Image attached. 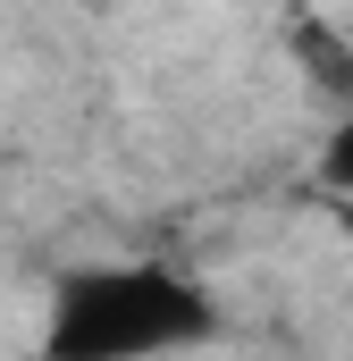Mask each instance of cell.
<instances>
[{"instance_id":"1","label":"cell","mask_w":353,"mask_h":361,"mask_svg":"<svg viewBox=\"0 0 353 361\" xmlns=\"http://www.w3.org/2000/svg\"><path fill=\"white\" fill-rule=\"evenodd\" d=\"M219 328L210 294L169 261H109V269H76L51 294L42 319V353L59 361H135V353H176L202 345Z\"/></svg>"},{"instance_id":"2","label":"cell","mask_w":353,"mask_h":361,"mask_svg":"<svg viewBox=\"0 0 353 361\" xmlns=\"http://www.w3.org/2000/svg\"><path fill=\"white\" fill-rule=\"evenodd\" d=\"M286 59H294L303 92H311L328 118L353 101V34L337 25V17H320V8H294V17H286Z\"/></svg>"},{"instance_id":"3","label":"cell","mask_w":353,"mask_h":361,"mask_svg":"<svg viewBox=\"0 0 353 361\" xmlns=\"http://www.w3.org/2000/svg\"><path fill=\"white\" fill-rule=\"evenodd\" d=\"M320 185L337 202H353V101L328 118V135H320Z\"/></svg>"},{"instance_id":"4","label":"cell","mask_w":353,"mask_h":361,"mask_svg":"<svg viewBox=\"0 0 353 361\" xmlns=\"http://www.w3.org/2000/svg\"><path fill=\"white\" fill-rule=\"evenodd\" d=\"M68 8H109V0H68Z\"/></svg>"}]
</instances>
